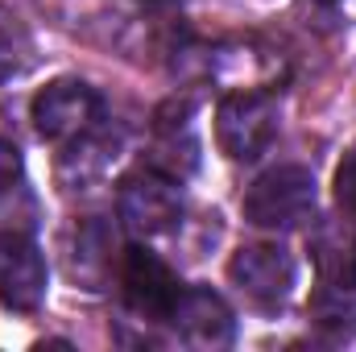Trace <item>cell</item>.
Returning <instances> with one entry per match:
<instances>
[{
	"label": "cell",
	"mask_w": 356,
	"mask_h": 352,
	"mask_svg": "<svg viewBox=\"0 0 356 352\" xmlns=\"http://www.w3.org/2000/svg\"><path fill=\"white\" fill-rule=\"evenodd\" d=\"M282 108L273 91H232L216 108V141L232 162H257L273 145Z\"/></svg>",
	"instance_id": "6da1fadb"
},
{
	"label": "cell",
	"mask_w": 356,
	"mask_h": 352,
	"mask_svg": "<svg viewBox=\"0 0 356 352\" xmlns=\"http://www.w3.org/2000/svg\"><path fill=\"white\" fill-rule=\"evenodd\" d=\"M315 216V175L307 166H273L245 191V220L253 228H298Z\"/></svg>",
	"instance_id": "7a4b0ae2"
},
{
	"label": "cell",
	"mask_w": 356,
	"mask_h": 352,
	"mask_svg": "<svg viewBox=\"0 0 356 352\" xmlns=\"http://www.w3.org/2000/svg\"><path fill=\"white\" fill-rule=\"evenodd\" d=\"M116 211L129 232L137 237H162L182 220V191L178 178H170L158 166H141L120 182L116 191Z\"/></svg>",
	"instance_id": "3957f363"
},
{
	"label": "cell",
	"mask_w": 356,
	"mask_h": 352,
	"mask_svg": "<svg viewBox=\"0 0 356 352\" xmlns=\"http://www.w3.org/2000/svg\"><path fill=\"white\" fill-rule=\"evenodd\" d=\"M120 286H124L129 311L149 319V323H166L178 294H182L178 273L145 245H129L120 253Z\"/></svg>",
	"instance_id": "277c9868"
},
{
	"label": "cell",
	"mask_w": 356,
	"mask_h": 352,
	"mask_svg": "<svg viewBox=\"0 0 356 352\" xmlns=\"http://www.w3.org/2000/svg\"><path fill=\"white\" fill-rule=\"evenodd\" d=\"M99 112H104L99 91L83 79H54L50 88L33 95V108H29L33 129L46 141H75L79 133L95 129Z\"/></svg>",
	"instance_id": "5b68a950"
},
{
	"label": "cell",
	"mask_w": 356,
	"mask_h": 352,
	"mask_svg": "<svg viewBox=\"0 0 356 352\" xmlns=\"http://www.w3.org/2000/svg\"><path fill=\"white\" fill-rule=\"evenodd\" d=\"M46 282H50V269L42 249L25 232L4 228L0 232V303L8 311H38L46 298Z\"/></svg>",
	"instance_id": "8992f818"
},
{
	"label": "cell",
	"mask_w": 356,
	"mask_h": 352,
	"mask_svg": "<svg viewBox=\"0 0 356 352\" xmlns=\"http://www.w3.org/2000/svg\"><path fill=\"white\" fill-rule=\"evenodd\" d=\"M166 323L178 332V340L191 344V349H228L236 340L232 307L211 286H182V294H178V303Z\"/></svg>",
	"instance_id": "52a82bcc"
},
{
	"label": "cell",
	"mask_w": 356,
	"mask_h": 352,
	"mask_svg": "<svg viewBox=\"0 0 356 352\" xmlns=\"http://www.w3.org/2000/svg\"><path fill=\"white\" fill-rule=\"evenodd\" d=\"M228 278L261 307H277L290 298L294 290V278H298V265L290 257V249L282 245H245L236 249V257L228 262Z\"/></svg>",
	"instance_id": "ba28073f"
},
{
	"label": "cell",
	"mask_w": 356,
	"mask_h": 352,
	"mask_svg": "<svg viewBox=\"0 0 356 352\" xmlns=\"http://www.w3.org/2000/svg\"><path fill=\"white\" fill-rule=\"evenodd\" d=\"M307 249H311V262L319 282L332 290V294H356V220H336V216H323L315 220L311 237H307Z\"/></svg>",
	"instance_id": "9c48e42d"
},
{
	"label": "cell",
	"mask_w": 356,
	"mask_h": 352,
	"mask_svg": "<svg viewBox=\"0 0 356 352\" xmlns=\"http://www.w3.org/2000/svg\"><path fill=\"white\" fill-rule=\"evenodd\" d=\"M63 265L67 278L83 290H104L116 269V237L99 220H79L63 237Z\"/></svg>",
	"instance_id": "30bf717a"
},
{
	"label": "cell",
	"mask_w": 356,
	"mask_h": 352,
	"mask_svg": "<svg viewBox=\"0 0 356 352\" xmlns=\"http://www.w3.org/2000/svg\"><path fill=\"white\" fill-rule=\"evenodd\" d=\"M112 150H116V141L112 137H104V133H79L75 141H71V150L58 158V178H63V186H88L91 178L104 175V166L112 162Z\"/></svg>",
	"instance_id": "8fae6325"
},
{
	"label": "cell",
	"mask_w": 356,
	"mask_h": 352,
	"mask_svg": "<svg viewBox=\"0 0 356 352\" xmlns=\"http://www.w3.org/2000/svg\"><path fill=\"white\" fill-rule=\"evenodd\" d=\"M33 63H38V50H33L29 33L17 25H4L0 29V83L21 79L25 71H33Z\"/></svg>",
	"instance_id": "7c38bea8"
},
{
	"label": "cell",
	"mask_w": 356,
	"mask_h": 352,
	"mask_svg": "<svg viewBox=\"0 0 356 352\" xmlns=\"http://www.w3.org/2000/svg\"><path fill=\"white\" fill-rule=\"evenodd\" d=\"M332 191H336V203H340V211L356 220V145L344 154V158H340L336 178H332Z\"/></svg>",
	"instance_id": "4fadbf2b"
},
{
	"label": "cell",
	"mask_w": 356,
	"mask_h": 352,
	"mask_svg": "<svg viewBox=\"0 0 356 352\" xmlns=\"http://www.w3.org/2000/svg\"><path fill=\"white\" fill-rule=\"evenodd\" d=\"M21 175H25L21 150L13 141H0V203H8V195L21 186Z\"/></svg>",
	"instance_id": "5bb4252c"
},
{
	"label": "cell",
	"mask_w": 356,
	"mask_h": 352,
	"mask_svg": "<svg viewBox=\"0 0 356 352\" xmlns=\"http://www.w3.org/2000/svg\"><path fill=\"white\" fill-rule=\"evenodd\" d=\"M319 4H336V0H319Z\"/></svg>",
	"instance_id": "9a60e30c"
}]
</instances>
